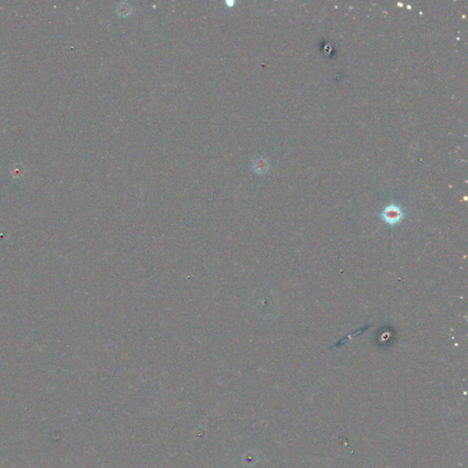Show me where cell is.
<instances>
[{
    "mask_svg": "<svg viewBox=\"0 0 468 468\" xmlns=\"http://www.w3.org/2000/svg\"><path fill=\"white\" fill-rule=\"evenodd\" d=\"M404 212L401 207L398 205H389L382 211L380 213V217L382 221H384L386 224L391 226H395L399 224L402 219L404 218Z\"/></svg>",
    "mask_w": 468,
    "mask_h": 468,
    "instance_id": "6da1fadb",
    "label": "cell"
}]
</instances>
